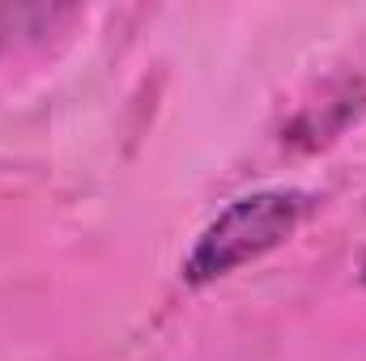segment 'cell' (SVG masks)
<instances>
[{
    "mask_svg": "<svg viewBox=\"0 0 366 361\" xmlns=\"http://www.w3.org/2000/svg\"><path fill=\"white\" fill-rule=\"evenodd\" d=\"M311 213V195L294 187H273L243 195L226 204L196 238V247L183 260V280L187 285H213L234 268L277 251L285 238L298 234V225Z\"/></svg>",
    "mask_w": 366,
    "mask_h": 361,
    "instance_id": "cell-1",
    "label": "cell"
},
{
    "mask_svg": "<svg viewBox=\"0 0 366 361\" xmlns=\"http://www.w3.org/2000/svg\"><path fill=\"white\" fill-rule=\"evenodd\" d=\"M362 280H366V260H362Z\"/></svg>",
    "mask_w": 366,
    "mask_h": 361,
    "instance_id": "cell-2",
    "label": "cell"
}]
</instances>
